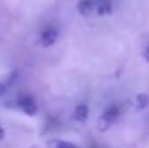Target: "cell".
Instances as JSON below:
<instances>
[{
	"label": "cell",
	"mask_w": 149,
	"mask_h": 148,
	"mask_svg": "<svg viewBox=\"0 0 149 148\" xmlns=\"http://www.w3.org/2000/svg\"><path fill=\"white\" fill-rule=\"evenodd\" d=\"M120 106L117 105H110L109 107L104 109V112L101 113V116L97 121V129L100 132H106L120 116Z\"/></svg>",
	"instance_id": "obj_1"
},
{
	"label": "cell",
	"mask_w": 149,
	"mask_h": 148,
	"mask_svg": "<svg viewBox=\"0 0 149 148\" xmlns=\"http://www.w3.org/2000/svg\"><path fill=\"white\" fill-rule=\"evenodd\" d=\"M148 105H149V95H146V93H139V95L136 96V100H135V109H136L138 112L146 109Z\"/></svg>",
	"instance_id": "obj_7"
},
{
	"label": "cell",
	"mask_w": 149,
	"mask_h": 148,
	"mask_svg": "<svg viewBox=\"0 0 149 148\" xmlns=\"http://www.w3.org/2000/svg\"><path fill=\"white\" fill-rule=\"evenodd\" d=\"M3 138H4V131L0 128V140H3Z\"/></svg>",
	"instance_id": "obj_10"
},
{
	"label": "cell",
	"mask_w": 149,
	"mask_h": 148,
	"mask_svg": "<svg viewBox=\"0 0 149 148\" xmlns=\"http://www.w3.org/2000/svg\"><path fill=\"white\" fill-rule=\"evenodd\" d=\"M55 148H77L75 145L70 144V142H65V141H58L55 144Z\"/></svg>",
	"instance_id": "obj_8"
},
{
	"label": "cell",
	"mask_w": 149,
	"mask_h": 148,
	"mask_svg": "<svg viewBox=\"0 0 149 148\" xmlns=\"http://www.w3.org/2000/svg\"><path fill=\"white\" fill-rule=\"evenodd\" d=\"M87 118H88V106H87L86 103L77 105V107H75V110H74V121L83 123V122L87 121Z\"/></svg>",
	"instance_id": "obj_4"
},
{
	"label": "cell",
	"mask_w": 149,
	"mask_h": 148,
	"mask_svg": "<svg viewBox=\"0 0 149 148\" xmlns=\"http://www.w3.org/2000/svg\"><path fill=\"white\" fill-rule=\"evenodd\" d=\"M19 109L23 113L29 115V116H32V115L36 113V105H35L33 99L31 97V96H25V97H22L19 100Z\"/></svg>",
	"instance_id": "obj_3"
},
{
	"label": "cell",
	"mask_w": 149,
	"mask_h": 148,
	"mask_svg": "<svg viewBox=\"0 0 149 148\" xmlns=\"http://www.w3.org/2000/svg\"><path fill=\"white\" fill-rule=\"evenodd\" d=\"M96 10L99 15H109L111 12L110 0H96Z\"/></svg>",
	"instance_id": "obj_6"
},
{
	"label": "cell",
	"mask_w": 149,
	"mask_h": 148,
	"mask_svg": "<svg viewBox=\"0 0 149 148\" xmlns=\"http://www.w3.org/2000/svg\"><path fill=\"white\" fill-rule=\"evenodd\" d=\"M77 9H78V12H80L81 15L88 16V15L96 9V1H94V0H81V1L78 3Z\"/></svg>",
	"instance_id": "obj_5"
},
{
	"label": "cell",
	"mask_w": 149,
	"mask_h": 148,
	"mask_svg": "<svg viewBox=\"0 0 149 148\" xmlns=\"http://www.w3.org/2000/svg\"><path fill=\"white\" fill-rule=\"evenodd\" d=\"M58 35H59V32H58V29H56L55 26H48V28H45V29L41 32L39 42H41L42 47H51V45H54L55 41L58 39Z\"/></svg>",
	"instance_id": "obj_2"
},
{
	"label": "cell",
	"mask_w": 149,
	"mask_h": 148,
	"mask_svg": "<svg viewBox=\"0 0 149 148\" xmlns=\"http://www.w3.org/2000/svg\"><path fill=\"white\" fill-rule=\"evenodd\" d=\"M143 58L146 60V62H149V45L143 49Z\"/></svg>",
	"instance_id": "obj_9"
}]
</instances>
